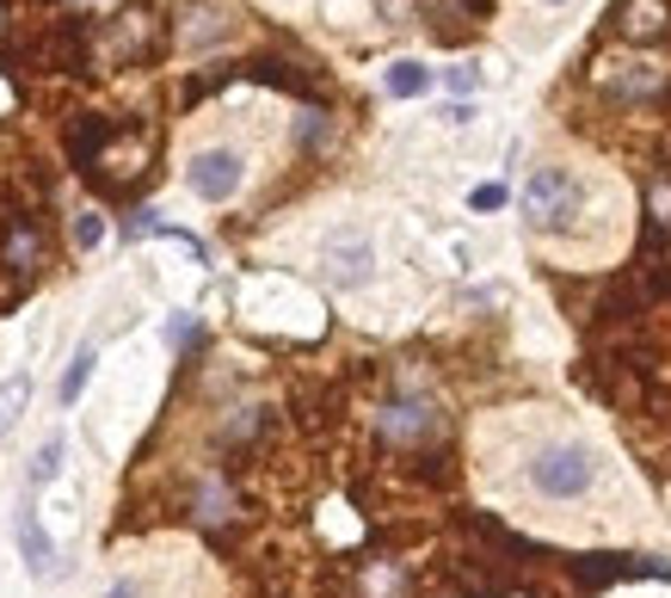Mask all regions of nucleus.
<instances>
[{
  "instance_id": "nucleus-1",
  "label": "nucleus",
  "mask_w": 671,
  "mask_h": 598,
  "mask_svg": "<svg viewBox=\"0 0 671 598\" xmlns=\"http://www.w3.org/2000/svg\"><path fill=\"white\" fill-rule=\"evenodd\" d=\"M517 210H524V223L542 228V235H566L585 210L580 174H566V167H536V174L524 179V192H517Z\"/></svg>"
},
{
  "instance_id": "nucleus-2",
  "label": "nucleus",
  "mask_w": 671,
  "mask_h": 598,
  "mask_svg": "<svg viewBox=\"0 0 671 598\" xmlns=\"http://www.w3.org/2000/svg\"><path fill=\"white\" fill-rule=\"evenodd\" d=\"M598 481V457H592V444H573V439H561V444H542L536 457H530V488L542 493V500H580L585 488Z\"/></svg>"
},
{
  "instance_id": "nucleus-3",
  "label": "nucleus",
  "mask_w": 671,
  "mask_h": 598,
  "mask_svg": "<svg viewBox=\"0 0 671 598\" xmlns=\"http://www.w3.org/2000/svg\"><path fill=\"white\" fill-rule=\"evenodd\" d=\"M382 444L388 451H425V444H437V432H444V420H437V408L425 395H388L382 401V420H376Z\"/></svg>"
},
{
  "instance_id": "nucleus-4",
  "label": "nucleus",
  "mask_w": 671,
  "mask_h": 598,
  "mask_svg": "<svg viewBox=\"0 0 671 598\" xmlns=\"http://www.w3.org/2000/svg\"><path fill=\"white\" fill-rule=\"evenodd\" d=\"M240 174H247V160H240V148H204L198 160H191V192L210 204L235 198L240 192Z\"/></svg>"
},
{
  "instance_id": "nucleus-5",
  "label": "nucleus",
  "mask_w": 671,
  "mask_h": 598,
  "mask_svg": "<svg viewBox=\"0 0 671 598\" xmlns=\"http://www.w3.org/2000/svg\"><path fill=\"white\" fill-rule=\"evenodd\" d=\"M0 266L7 272H38L43 266V228L31 216L7 210V228H0Z\"/></svg>"
},
{
  "instance_id": "nucleus-6",
  "label": "nucleus",
  "mask_w": 671,
  "mask_h": 598,
  "mask_svg": "<svg viewBox=\"0 0 671 598\" xmlns=\"http://www.w3.org/2000/svg\"><path fill=\"white\" fill-rule=\"evenodd\" d=\"M160 38V19L148 13V7H130V13L111 26V50L118 56H148V43Z\"/></svg>"
},
{
  "instance_id": "nucleus-7",
  "label": "nucleus",
  "mask_w": 671,
  "mask_h": 598,
  "mask_svg": "<svg viewBox=\"0 0 671 598\" xmlns=\"http://www.w3.org/2000/svg\"><path fill=\"white\" fill-rule=\"evenodd\" d=\"M364 272H369V247L357 235H339L327 247V278L333 284H352V278H364Z\"/></svg>"
},
{
  "instance_id": "nucleus-8",
  "label": "nucleus",
  "mask_w": 671,
  "mask_h": 598,
  "mask_svg": "<svg viewBox=\"0 0 671 598\" xmlns=\"http://www.w3.org/2000/svg\"><path fill=\"white\" fill-rule=\"evenodd\" d=\"M19 549H26L31 574H56L50 537H43V525H38V512H31V506H19Z\"/></svg>"
},
{
  "instance_id": "nucleus-9",
  "label": "nucleus",
  "mask_w": 671,
  "mask_h": 598,
  "mask_svg": "<svg viewBox=\"0 0 671 598\" xmlns=\"http://www.w3.org/2000/svg\"><path fill=\"white\" fill-rule=\"evenodd\" d=\"M26 401H31V376L26 371H13L7 383H0V439L19 425V413H26Z\"/></svg>"
},
{
  "instance_id": "nucleus-10",
  "label": "nucleus",
  "mask_w": 671,
  "mask_h": 598,
  "mask_svg": "<svg viewBox=\"0 0 671 598\" xmlns=\"http://www.w3.org/2000/svg\"><path fill=\"white\" fill-rule=\"evenodd\" d=\"M425 87H432V75H425L420 62H395V68H388V94H395V99H420Z\"/></svg>"
},
{
  "instance_id": "nucleus-11",
  "label": "nucleus",
  "mask_w": 671,
  "mask_h": 598,
  "mask_svg": "<svg viewBox=\"0 0 671 598\" xmlns=\"http://www.w3.org/2000/svg\"><path fill=\"white\" fill-rule=\"evenodd\" d=\"M87 376H92V346H87V352H75V364H68V371H62V401H68V408H75V401H80V389H87Z\"/></svg>"
},
{
  "instance_id": "nucleus-12",
  "label": "nucleus",
  "mask_w": 671,
  "mask_h": 598,
  "mask_svg": "<svg viewBox=\"0 0 671 598\" xmlns=\"http://www.w3.org/2000/svg\"><path fill=\"white\" fill-rule=\"evenodd\" d=\"M62 444H68V439H43L38 463H31V481H50L56 469H62Z\"/></svg>"
},
{
  "instance_id": "nucleus-13",
  "label": "nucleus",
  "mask_w": 671,
  "mask_h": 598,
  "mask_svg": "<svg viewBox=\"0 0 671 598\" xmlns=\"http://www.w3.org/2000/svg\"><path fill=\"white\" fill-rule=\"evenodd\" d=\"M75 241H80V247H99V241H106V216H75Z\"/></svg>"
},
{
  "instance_id": "nucleus-14",
  "label": "nucleus",
  "mask_w": 671,
  "mask_h": 598,
  "mask_svg": "<svg viewBox=\"0 0 671 598\" xmlns=\"http://www.w3.org/2000/svg\"><path fill=\"white\" fill-rule=\"evenodd\" d=\"M505 204V186H474L468 192V210H481V216H493Z\"/></svg>"
},
{
  "instance_id": "nucleus-15",
  "label": "nucleus",
  "mask_w": 671,
  "mask_h": 598,
  "mask_svg": "<svg viewBox=\"0 0 671 598\" xmlns=\"http://www.w3.org/2000/svg\"><path fill=\"white\" fill-rule=\"evenodd\" d=\"M106 598H148V592H142V586H136V580H124V586H111Z\"/></svg>"
},
{
  "instance_id": "nucleus-16",
  "label": "nucleus",
  "mask_w": 671,
  "mask_h": 598,
  "mask_svg": "<svg viewBox=\"0 0 671 598\" xmlns=\"http://www.w3.org/2000/svg\"><path fill=\"white\" fill-rule=\"evenodd\" d=\"M542 7H566V0H542Z\"/></svg>"
}]
</instances>
